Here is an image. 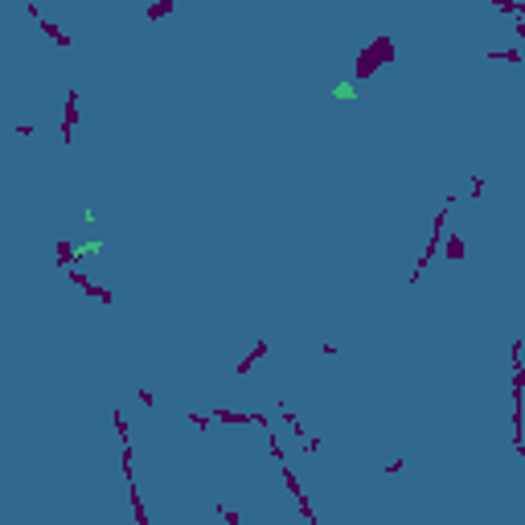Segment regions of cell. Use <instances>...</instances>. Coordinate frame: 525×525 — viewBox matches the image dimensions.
<instances>
[{
	"label": "cell",
	"instance_id": "cell-1",
	"mask_svg": "<svg viewBox=\"0 0 525 525\" xmlns=\"http://www.w3.org/2000/svg\"><path fill=\"white\" fill-rule=\"evenodd\" d=\"M263 353H267V345H263V341H259V345H255V349H251V357H246V361H238V374H246V369H251V365H255V361H259V357H263Z\"/></svg>",
	"mask_w": 525,
	"mask_h": 525
},
{
	"label": "cell",
	"instance_id": "cell-3",
	"mask_svg": "<svg viewBox=\"0 0 525 525\" xmlns=\"http://www.w3.org/2000/svg\"><path fill=\"white\" fill-rule=\"evenodd\" d=\"M447 259H464V242H459V238L447 242Z\"/></svg>",
	"mask_w": 525,
	"mask_h": 525
},
{
	"label": "cell",
	"instance_id": "cell-4",
	"mask_svg": "<svg viewBox=\"0 0 525 525\" xmlns=\"http://www.w3.org/2000/svg\"><path fill=\"white\" fill-rule=\"evenodd\" d=\"M164 13H172V0H164V5H152V9H148V17H164Z\"/></svg>",
	"mask_w": 525,
	"mask_h": 525
},
{
	"label": "cell",
	"instance_id": "cell-2",
	"mask_svg": "<svg viewBox=\"0 0 525 525\" xmlns=\"http://www.w3.org/2000/svg\"><path fill=\"white\" fill-rule=\"evenodd\" d=\"M488 57H501V62H521V53H517V49H492Z\"/></svg>",
	"mask_w": 525,
	"mask_h": 525
}]
</instances>
